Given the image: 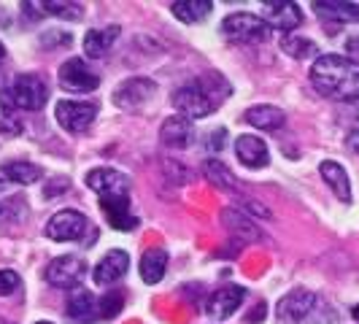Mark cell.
Instances as JSON below:
<instances>
[{
  "label": "cell",
  "mask_w": 359,
  "mask_h": 324,
  "mask_svg": "<svg viewBox=\"0 0 359 324\" xmlns=\"http://www.w3.org/2000/svg\"><path fill=\"white\" fill-rule=\"evenodd\" d=\"M311 84L330 100L359 103V62L343 54H319L311 65Z\"/></svg>",
  "instance_id": "cell-1"
},
{
  "label": "cell",
  "mask_w": 359,
  "mask_h": 324,
  "mask_svg": "<svg viewBox=\"0 0 359 324\" xmlns=\"http://www.w3.org/2000/svg\"><path fill=\"white\" fill-rule=\"evenodd\" d=\"M230 92L233 87L222 73H203L173 92V108L187 119H203L214 114L230 97Z\"/></svg>",
  "instance_id": "cell-2"
},
{
  "label": "cell",
  "mask_w": 359,
  "mask_h": 324,
  "mask_svg": "<svg viewBox=\"0 0 359 324\" xmlns=\"http://www.w3.org/2000/svg\"><path fill=\"white\" fill-rule=\"evenodd\" d=\"M3 108H22V111H41L49 100V87L36 73H19L11 81V90H0Z\"/></svg>",
  "instance_id": "cell-3"
},
{
  "label": "cell",
  "mask_w": 359,
  "mask_h": 324,
  "mask_svg": "<svg viewBox=\"0 0 359 324\" xmlns=\"http://www.w3.org/2000/svg\"><path fill=\"white\" fill-rule=\"evenodd\" d=\"M222 33H224V38L235 41V43H265L273 30H270L268 22L262 17L238 11V14H230V17L222 19Z\"/></svg>",
  "instance_id": "cell-4"
},
{
  "label": "cell",
  "mask_w": 359,
  "mask_h": 324,
  "mask_svg": "<svg viewBox=\"0 0 359 324\" xmlns=\"http://www.w3.org/2000/svg\"><path fill=\"white\" fill-rule=\"evenodd\" d=\"M322 306L324 303L319 300V295H313L308 289H294L278 300L276 313H278L281 324H306L316 316V311Z\"/></svg>",
  "instance_id": "cell-5"
},
{
  "label": "cell",
  "mask_w": 359,
  "mask_h": 324,
  "mask_svg": "<svg viewBox=\"0 0 359 324\" xmlns=\"http://www.w3.org/2000/svg\"><path fill=\"white\" fill-rule=\"evenodd\" d=\"M84 276H87V259L79 254H62V257L52 259L43 270L46 284L57 289H76L84 281Z\"/></svg>",
  "instance_id": "cell-6"
},
{
  "label": "cell",
  "mask_w": 359,
  "mask_h": 324,
  "mask_svg": "<svg viewBox=\"0 0 359 324\" xmlns=\"http://www.w3.org/2000/svg\"><path fill=\"white\" fill-rule=\"evenodd\" d=\"M54 114H57V122H60L62 130H68L73 135H81L95 122L97 103H90V100H60Z\"/></svg>",
  "instance_id": "cell-7"
},
{
  "label": "cell",
  "mask_w": 359,
  "mask_h": 324,
  "mask_svg": "<svg viewBox=\"0 0 359 324\" xmlns=\"http://www.w3.org/2000/svg\"><path fill=\"white\" fill-rule=\"evenodd\" d=\"M157 92V84L146 76H133V79H125L122 84H116L114 90V106L122 108V111H138L141 106H146Z\"/></svg>",
  "instance_id": "cell-8"
},
{
  "label": "cell",
  "mask_w": 359,
  "mask_h": 324,
  "mask_svg": "<svg viewBox=\"0 0 359 324\" xmlns=\"http://www.w3.org/2000/svg\"><path fill=\"white\" fill-rule=\"evenodd\" d=\"M90 230V222H87V216L79 214V211H71V208H65V211H57V214L46 222V235L52 238V241H81L84 233Z\"/></svg>",
  "instance_id": "cell-9"
},
{
  "label": "cell",
  "mask_w": 359,
  "mask_h": 324,
  "mask_svg": "<svg viewBox=\"0 0 359 324\" xmlns=\"http://www.w3.org/2000/svg\"><path fill=\"white\" fill-rule=\"evenodd\" d=\"M87 187L103 198H127L130 195V176L114 168H95L87 173Z\"/></svg>",
  "instance_id": "cell-10"
},
{
  "label": "cell",
  "mask_w": 359,
  "mask_h": 324,
  "mask_svg": "<svg viewBox=\"0 0 359 324\" xmlns=\"http://www.w3.org/2000/svg\"><path fill=\"white\" fill-rule=\"evenodd\" d=\"M60 84H62V90L68 92H92L97 90L100 76L92 71L84 60L71 57V60H65L60 65Z\"/></svg>",
  "instance_id": "cell-11"
},
{
  "label": "cell",
  "mask_w": 359,
  "mask_h": 324,
  "mask_svg": "<svg viewBox=\"0 0 359 324\" xmlns=\"http://www.w3.org/2000/svg\"><path fill=\"white\" fill-rule=\"evenodd\" d=\"M243 300H246V289L238 287V284H227V287L211 292V297L205 303V313L214 322H224V319H230L235 311L243 306Z\"/></svg>",
  "instance_id": "cell-12"
},
{
  "label": "cell",
  "mask_w": 359,
  "mask_h": 324,
  "mask_svg": "<svg viewBox=\"0 0 359 324\" xmlns=\"http://www.w3.org/2000/svg\"><path fill=\"white\" fill-rule=\"evenodd\" d=\"M265 22H268L270 30L292 33L303 25V11H300V6H294L289 0H268L265 3Z\"/></svg>",
  "instance_id": "cell-13"
},
{
  "label": "cell",
  "mask_w": 359,
  "mask_h": 324,
  "mask_svg": "<svg viewBox=\"0 0 359 324\" xmlns=\"http://www.w3.org/2000/svg\"><path fill=\"white\" fill-rule=\"evenodd\" d=\"M130 270V254L122 249H111V252L97 262V268L92 270V278L97 287H111L116 281H122Z\"/></svg>",
  "instance_id": "cell-14"
},
{
  "label": "cell",
  "mask_w": 359,
  "mask_h": 324,
  "mask_svg": "<svg viewBox=\"0 0 359 324\" xmlns=\"http://www.w3.org/2000/svg\"><path fill=\"white\" fill-rule=\"evenodd\" d=\"M100 211L106 214L108 224L119 233H130L138 227V219L130 214V195L127 198H103L100 200Z\"/></svg>",
  "instance_id": "cell-15"
},
{
  "label": "cell",
  "mask_w": 359,
  "mask_h": 324,
  "mask_svg": "<svg viewBox=\"0 0 359 324\" xmlns=\"http://www.w3.org/2000/svg\"><path fill=\"white\" fill-rule=\"evenodd\" d=\"M192 135H195V127L181 114L168 116L160 127V141L165 146H170V149H187L189 141H192Z\"/></svg>",
  "instance_id": "cell-16"
},
{
  "label": "cell",
  "mask_w": 359,
  "mask_h": 324,
  "mask_svg": "<svg viewBox=\"0 0 359 324\" xmlns=\"http://www.w3.org/2000/svg\"><path fill=\"white\" fill-rule=\"evenodd\" d=\"M235 154L246 168H265L270 162L268 144L257 135H238L235 138Z\"/></svg>",
  "instance_id": "cell-17"
},
{
  "label": "cell",
  "mask_w": 359,
  "mask_h": 324,
  "mask_svg": "<svg viewBox=\"0 0 359 324\" xmlns=\"http://www.w3.org/2000/svg\"><path fill=\"white\" fill-rule=\"evenodd\" d=\"M68 316H71L76 324H92L95 319H100V311H97L95 295L87 292V289L73 292L71 300H68Z\"/></svg>",
  "instance_id": "cell-18"
},
{
  "label": "cell",
  "mask_w": 359,
  "mask_h": 324,
  "mask_svg": "<svg viewBox=\"0 0 359 324\" xmlns=\"http://www.w3.org/2000/svg\"><path fill=\"white\" fill-rule=\"evenodd\" d=\"M319 173H322V179L330 184V189L335 192V198L341 200V203H351V181H348V173L343 170L341 162L324 160L322 165H319Z\"/></svg>",
  "instance_id": "cell-19"
},
{
  "label": "cell",
  "mask_w": 359,
  "mask_h": 324,
  "mask_svg": "<svg viewBox=\"0 0 359 324\" xmlns=\"http://www.w3.org/2000/svg\"><path fill=\"white\" fill-rule=\"evenodd\" d=\"M222 224H224L235 238H241V241H246V243L259 241V230L254 227V222L243 214L241 208H235V205H230V208L222 211Z\"/></svg>",
  "instance_id": "cell-20"
},
{
  "label": "cell",
  "mask_w": 359,
  "mask_h": 324,
  "mask_svg": "<svg viewBox=\"0 0 359 324\" xmlns=\"http://www.w3.org/2000/svg\"><path fill=\"white\" fill-rule=\"evenodd\" d=\"M170 11L184 25H198L214 11V3L211 0H173Z\"/></svg>",
  "instance_id": "cell-21"
},
{
  "label": "cell",
  "mask_w": 359,
  "mask_h": 324,
  "mask_svg": "<svg viewBox=\"0 0 359 324\" xmlns=\"http://www.w3.org/2000/svg\"><path fill=\"white\" fill-rule=\"evenodd\" d=\"M243 119L257 130H278V127H284L287 114L278 106H252L246 108Z\"/></svg>",
  "instance_id": "cell-22"
},
{
  "label": "cell",
  "mask_w": 359,
  "mask_h": 324,
  "mask_svg": "<svg viewBox=\"0 0 359 324\" xmlns=\"http://www.w3.org/2000/svg\"><path fill=\"white\" fill-rule=\"evenodd\" d=\"M168 259H170L168 249H160V246L146 249V254L141 257V278L146 284H160L165 270H168Z\"/></svg>",
  "instance_id": "cell-23"
},
{
  "label": "cell",
  "mask_w": 359,
  "mask_h": 324,
  "mask_svg": "<svg viewBox=\"0 0 359 324\" xmlns=\"http://www.w3.org/2000/svg\"><path fill=\"white\" fill-rule=\"evenodd\" d=\"M116 38H119V25H108L106 30H90L84 36V54L92 60H100L114 46Z\"/></svg>",
  "instance_id": "cell-24"
},
{
  "label": "cell",
  "mask_w": 359,
  "mask_h": 324,
  "mask_svg": "<svg viewBox=\"0 0 359 324\" xmlns=\"http://www.w3.org/2000/svg\"><path fill=\"white\" fill-rule=\"evenodd\" d=\"M38 179H41V168L27 160L6 162L0 168V181L6 184H36Z\"/></svg>",
  "instance_id": "cell-25"
},
{
  "label": "cell",
  "mask_w": 359,
  "mask_h": 324,
  "mask_svg": "<svg viewBox=\"0 0 359 324\" xmlns=\"http://www.w3.org/2000/svg\"><path fill=\"white\" fill-rule=\"evenodd\" d=\"M316 14L332 22H359V3H341V0H324L313 3Z\"/></svg>",
  "instance_id": "cell-26"
},
{
  "label": "cell",
  "mask_w": 359,
  "mask_h": 324,
  "mask_svg": "<svg viewBox=\"0 0 359 324\" xmlns=\"http://www.w3.org/2000/svg\"><path fill=\"white\" fill-rule=\"evenodd\" d=\"M203 176L211 181L214 187H219V189H227V192L238 189V179H235V173L222 160H214V157H211V160L203 162Z\"/></svg>",
  "instance_id": "cell-27"
},
{
  "label": "cell",
  "mask_w": 359,
  "mask_h": 324,
  "mask_svg": "<svg viewBox=\"0 0 359 324\" xmlns=\"http://www.w3.org/2000/svg\"><path fill=\"white\" fill-rule=\"evenodd\" d=\"M27 200L25 198H8L0 200V227H17L19 222L27 219Z\"/></svg>",
  "instance_id": "cell-28"
},
{
  "label": "cell",
  "mask_w": 359,
  "mask_h": 324,
  "mask_svg": "<svg viewBox=\"0 0 359 324\" xmlns=\"http://www.w3.org/2000/svg\"><path fill=\"white\" fill-rule=\"evenodd\" d=\"M281 49H284L289 57H294V60H308V57L319 54V46H316L313 41H308V38H303V36H294V33H289V36L281 38Z\"/></svg>",
  "instance_id": "cell-29"
},
{
  "label": "cell",
  "mask_w": 359,
  "mask_h": 324,
  "mask_svg": "<svg viewBox=\"0 0 359 324\" xmlns=\"http://www.w3.org/2000/svg\"><path fill=\"white\" fill-rule=\"evenodd\" d=\"M122 306H125V292L122 289H111L100 297L97 303V311H100V319H116L122 313Z\"/></svg>",
  "instance_id": "cell-30"
},
{
  "label": "cell",
  "mask_w": 359,
  "mask_h": 324,
  "mask_svg": "<svg viewBox=\"0 0 359 324\" xmlns=\"http://www.w3.org/2000/svg\"><path fill=\"white\" fill-rule=\"evenodd\" d=\"M43 6V11H49L54 17L60 19H71V22H79V19H84V6H79V3H60V0H46V3H41Z\"/></svg>",
  "instance_id": "cell-31"
},
{
  "label": "cell",
  "mask_w": 359,
  "mask_h": 324,
  "mask_svg": "<svg viewBox=\"0 0 359 324\" xmlns=\"http://www.w3.org/2000/svg\"><path fill=\"white\" fill-rule=\"evenodd\" d=\"M22 133V122L11 108H0V135L3 138H17Z\"/></svg>",
  "instance_id": "cell-32"
},
{
  "label": "cell",
  "mask_w": 359,
  "mask_h": 324,
  "mask_svg": "<svg viewBox=\"0 0 359 324\" xmlns=\"http://www.w3.org/2000/svg\"><path fill=\"white\" fill-rule=\"evenodd\" d=\"M22 287V278H19L17 270H0V297H8Z\"/></svg>",
  "instance_id": "cell-33"
},
{
  "label": "cell",
  "mask_w": 359,
  "mask_h": 324,
  "mask_svg": "<svg viewBox=\"0 0 359 324\" xmlns=\"http://www.w3.org/2000/svg\"><path fill=\"white\" fill-rule=\"evenodd\" d=\"M71 41H73V36L65 33V30H62V33H60V30H49L46 36L41 38V46H68Z\"/></svg>",
  "instance_id": "cell-34"
},
{
  "label": "cell",
  "mask_w": 359,
  "mask_h": 324,
  "mask_svg": "<svg viewBox=\"0 0 359 324\" xmlns=\"http://www.w3.org/2000/svg\"><path fill=\"white\" fill-rule=\"evenodd\" d=\"M241 208L243 211H249V214H254V216H262V219H270V211L262 205V203H254V200H243L241 203Z\"/></svg>",
  "instance_id": "cell-35"
},
{
  "label": "cell",
  "mask_w": 359,
  "mask_h": 324,
  "mask_svg": "<svg viewBox=\"0 0 359 324\" xmlns=\"http://www.w3.org/2000/svg\"><path fill=\"white\" fill-rule=\"evenodd\" d=\"M224 138H227V130H224V127H219L216 133L208 135V149H211V151H219V149L224 146Z\"/></svg>",
  "instance_id": "cell-36"
},
{
  "label": "cell",
  "mask_w": 359,
  "mask_h": 324,
  "mask_svg": "<svg viewBox=\"0 0 359 324\" xmlns=\"http://www.w3.org/2000/svg\"><path fill=\"white\" fill-rule=\"evenodd\" d=\"M265 311H268L265 303H257V306L252 308V313L246 316V324H259L262 319H265Z\"/></svg>",
  "instance_id": "cell-37"
},
{
  "label": "cell",
  "mask_w": 359,
  "mask_h": 324,
  "mask_svg": "<svg viewBox=\"0 0 359 324\" xmlns=\"http://www.w3.org/2000/svg\"><path fill=\"white\" fill-rule=\"evenodd\" d=\"M343 122H348V125L354 127V133L359 130V103H354V111H348V114H341Z\"/></svg>",
  "instance_id": "cell-38"
},
{
  "label": "cell",
  "mask_w": 359,
  "mask_h": 324,
  "mask_svg": "<svg viewBox=\"0 0 359 324\" xmlns=\"http://www.w3.org/2000/svg\"><path fill=\"white\" fill-rule=\"evenodd\" d=\"M346 52L354 54V57H359V36H354V38H348V41H346Z\"/></svg>",
  "instance_id": "cell-39"
},
{
  "label": "cell",
  "mask_w": 359,
  "mask_h": 324,
  "mask_svg": "<svg viewBox=\"0 0 359 324\" xmlns=\"http://www.w3.org/2000/svg\"><path fill=\"white\" fill-rule=\"evenodd\" d=\"M348 149H351V151H357V154H359V130H357V133L351 130V135H348Z\"/></svg>",
  "instance_id": "cell-40"
},
{
  "label": "cell",
  "mask_w": 359,
  "mask_h": 324,
  "mask_svg": "<svg viewBox=\"0 0 359 324\" xmlns=\"http://www.w3.org/2000/svg\"><path fill=\"white\" fill-rule=\"evenodd\" d=\"M3 60H6V46L0 43V62H3Z\"/></svg>",
  "instance_id": "cell-41"
},
{
  "label": "cell",
  "mask_w": 359,
  "mask_h": 324,
  "mask_svg": "<svg viewBox=\"0 0 359 324\" xmlns=\"http://www.w3.org/2000/svg\"><path fill=\"white\" fill-rule=\"evenodd\" d=\"M351 316H354V319L359 322V306H354V311H351Z\"/></svg>",
  "instance_id": "cell-42"
},
{
  "label": "cell",
  "mask_w": 359,
  "mask_h": 324,
  "mask_svg": "<svg viewBox=\"0 0 359 324\" xmlns=\"http://www.w3.org/2000/svg\"><path fill=\"white\" fill-rule=\"evenodd\" d=\"M36 324H52V322H36Z\"/></svg>",
  "instance_id": "cell-43"
}]
</instances>
